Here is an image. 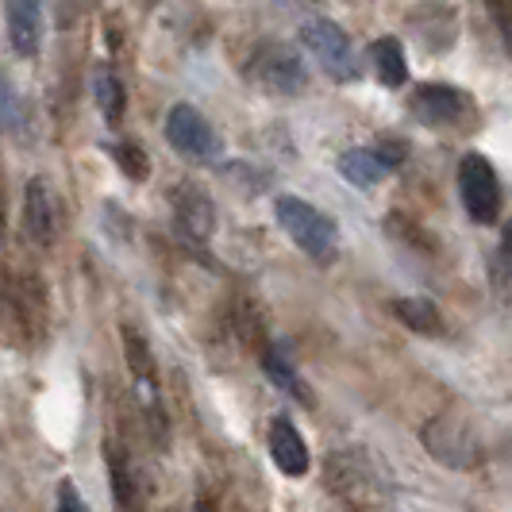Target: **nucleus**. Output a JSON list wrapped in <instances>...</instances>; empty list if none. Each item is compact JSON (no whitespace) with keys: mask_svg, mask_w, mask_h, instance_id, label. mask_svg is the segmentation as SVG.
I'll return each mask as SVG.
<instances>
[{"mask_svg":"<svg viewBox=\"0 0 512 512\" xmlns=\"http://www.w3.org/2000/svg\"><path fill=\"white\" fill-rule=\"evenodd\" d=\"M324 478L347 512H393V482L370 447L332 451Z\"/></svg>","mask_w":512,"mask_h":512,"instance_id":"obj_1","label":"nucleus"},{"mask_svg":"<svg viewBox=\"0 0 512 512\" xmlns=\"http://www.w3.org/2000/svg\"><path fill=\"white\" fill-rule=\"evenodd\" d=\"M420 443L447 470H474V466H482V459H486V447H482L478 432L462 416H455V412H439L432 420H424Z\"/></svg>","mask_w":512,"mask_h":512,"instance_id":"obj_2","label":"nucleus"},{"mask_svg":"<svg viewBox=\"0 0 512 512\" xmlns=\"http://www.w3.org/2000/svg\"><path fill=\"white\" fill-rule=\"evenodd\" d=\"M274 216L285 228V235L312 258H328L335 251V220L328 212H320L316 205H308L301 197H278L274 201Z\"/></svg>","mask_w":512,"mask_h":512,"instance_id":"obj_3","label":"nucleus"},{"mask_svg":"<svg viewBox=\"0 0 512 512\" xmlns=\"http://www.w3.org/2000/svg\"><path fill=\"white\" fill-rule=\"evenodd\" d=\"M301 47L320 62V70L332 77V81H343V85L347 81H359L362 74L359 54L351 47V35L339 24H332V20H308L301 27Z\"/></svg>","mask_w":512,"mask_h":512,"instance_id":"obj_4","label":"nucleus"},{"mask_svg":"<svg viewBox=\"0 0 512 512\" xmlns=\"http://www.w3.org/2000/svg\"><path fill=\"white\" fill-rule=\"evenodd\" d=\"M247 74L255 77L266 93H278V97H297L308 85V70L301 62V54L285 43H266L258 47Z\"/></svg>","mask_w":512,"mask_h":512,"instance_id":"obj_5","label":"nucleus"},{"mask_svg":"<svg viewBox=\"0 0 512 512\" xmlns=\"http://www.w3.org/2000/svg\"><path fill=\"white\" fill-rule=\"evenodd\" d=\"M459 193L470 220L493 224L501 212V181L493 174V162L486 154H466L459 162Z\"/></svg>","mask_w":512,"mask_h":512,"instance_id":"obj_6","label":"nucleus"},{"mask_svg":"<svg viewBox=\"0 0 512 512\" xmlns=\"http://www.w3.org/2000/svg\"><path fill=\"white\" fill-rule=\"evenodd\" d=\"M124 359H128L139 405H143V412L151 416V424L158 428V436H162L166 432V412H162V393H158V370H154L151 343L139 335L135 324H124Z\"/></svg>","mask_w":512,"mask_h":512,"instance_id":"obj_7","label":"nucleus"},{"mask_svg":"<svg viewBox=\"0 0 512 512\" xmlns=\"http://www.w3.org/2000/svg\"><path fill=\"white\" fill-rule=\"evenodd\" d=\"M166 139L189 162H212L220 154V135L193 104H174L166 116Z\"/></svg>","mask_w":512,"mask_h":512,"instance_id":"obj_8","label":"nucleus"},{"mask_svg":"<svg viewBox=\"0 0 512 512\" xmlns=\"http://www.w3.org/2000/svg\"><path fill=\"white\" fill-rule=\"evenodd\" d=\"M170 201H174V228H178L181 239L189 247H208V239L216 231V205H212V197L201 185L185 181V185H178L170 193Z\"/></svg>","mask_w":512,"mask_h":512,"instance_id":"obj_9","label":"nucleus"},{"mask_svg":"<svg viewBox=\"0 0 512 512\" xmlns=\"http://www.w3.org/2000/svg\"><path fill=\"white\" fill-rule=\"evenodd\" d=\"M8 39L20 58H35L43 47V0H4Z\"/></svg>","mask_w":512,"mask_h":512,"instance_id":"obj_10","label":"nucleus"},{"mask_svg":"<svg viewBox=\"0 0 512 512\" xmlns=\"http://www.w3.org/2000/svg\"><path fill=\"white\" fill-rule=\"evenodd\" d=\"M270 459L278 462L285 478H305L312 455H308L305 436L297 432V424L289 416H274L270 420Z\"/></svg>","mask_w":512,"mask_h":512,"instance_id":"obj_11","label":"nucleus"},{"mask_svg":"<svg viewBox=\"0 0 512 512\" xmlns=\"http://www.w3.org/2000/svg\"><path fill=\"white\" fill-rule=\"evenodd\" d=\"M54 212H58L54 208V185L43 174H35L24 189V224L35 247H51L54 243Z\"/></svg>","mask_w":512,"mask_h":512,"instance_id":"obj_12","label":"nucleus"},{"mask_svg":"<svg viewBox=\"0 0 512 512\" xmlns=\"http://www.w3.org/2000/svg\"><path fill=\"white\" fill-rule=\"evenodd\" d=\"M104 455H108V486H112L116 509L143 512V482H139V470H135L131 455L120 447V443H112V439H108Z\"/></svg>","mask_w":512,"mask_h":512,"instance_id":"obj_13","label":"nucleus"},{"mask_svg":"<svg viewBox=\"0 0 512 512\" xmlns=\"http://www.w3.org/2000/svg\"><path fill=\"white\" fill-rule=\"evenodd\" d=\"M412 112L420 124H432V128H447L462 116V97L451 85H424L416 89L412 97Z\"/></svg>","mask_w":512,"mask_h":512,"instance_id":"obj_14","label":"nucleus"},{"mask_svg":"<svg viewBox=\"0 0 512 512\" xmlns=\"http://www.w3.org/2000/svg\"><path fill=\"white\" fill-rule=\"evenodd\" d=\"M339 174L351 181L355 189H374V185H382L385 181L389 166L378 158L374 147H359V151H347L343 158H339Z\"/></svg>","mask_w":512,"mask_h":512,"instance_id":"obj_15","label":"nucleus"},{"mask_svg":"<svg viewBox=\"0 0 512 512\" xmlns=\"http://www.w3.org/2000/svg\"><path fill=\"white\" fill-rule=\"evenodd\" d=\"M370 58H374V70H378V81L385 89H401L409 81V58H405V47L397 39H378L370 47Z\"/></svg>","mask_w":512,"mask_h":512,"instance_id":"obj_16","label":"nucleus"},{"mask_svg":"<svg viewBox=\"0 0 512 512\" xmlns=\"http://www.w3.org/2000/svg\"><path fill=\"white\" fill-rule=\"evenodd\" d=\"M393 316H397L409 332L443 335V316H439V308L432 305L428 297H397V301H393Z\"/></svg>","mask_w":512,"mask_h":512,"instance_id":"obj_17","label":"nucleus"},{"mask_svg":"<svg viewBox=\"0 0 512 512\" xmlns=\"http://www.w3.org/2000/svg\"><path fill=\"white\" fill-rule=\"evenodd\" d=\"M93 97H97V104H101V112L108 124H116V120L124 116V108H128L124 81H120V74H116L112 66H97V70H93Z\"/></svg>","mask_w":512,"mask_h":512,"instance_id":"obj_18","label":"nucleus"},{"mask_svg":"<svg viewBox=\"0 0 512 512\" xmlns=\"http://www.w3.org/2000/svg\"><path fill=\"white\" fill-rule=\"evenodd\" d=\"M262 370H266V378L278 385V389H285L289 397H297L301 405H312V393H308V385L301 382L297 374H293V366H289V362H285L282 355L274 351V347L262 355Z\"/></svg>","mask_w":512,"mask_h":512,"instance_id":"obj_19","label":"nucleus"},{"mask_svg":"<svg viewBox=\"0 0 512 512\" xmlns=\"http://www.w3.org/2000/svg\"><path fill=\"white\" fill-rule=\"evenodd\" d=\"M108 154H112V162H116L131 181H147V174H151V158H147V151H143L135 139H120V143H112Z\"/></svg>","mask_w":512,"mask_h":512,"instance_id":"obj_20","label":"nucleus"},{"mask_svg":"<svg viewBox=\"0 0 512 512\" xmlns=\"http://www.w3.org/2000/svg\"><path fill=\"white\" fill-rule=\"evenodd\" d=\"M16 120H20V101H16L12 85H8V77H0V128L12 131Z\"/></svg>","mask_w":512,"mask_h":512,"instance_id":"obj_21","label":"nucleus"},{"mask_svg":"<svg viewBox=\"0 0 512 512\" xmlns=\"http://www.w3.org/2000/svg\"><path fill=\"white\" fill-rule=\"evenodd\" d=\"M493 285L501 297H509V239H501L497 258H493Z\"/></svg>","mask_w":512,"mask_h":512,"instance_id":"obj_22","label":"nucleus"},{"mask_svg":"<svg viewBox=\"0 0 512 512\" xmlns=\"http://www.w3.org/2000/svg\"><path fill=\"white\" fill-rule=\"evenodd\" d=\"M54 512H89V505H85V497L77 493L74 482H62V486H58V501H54Z\"/></svg>","mask_w":512,"mask_h":512,"instance_id":"obj_23","label":"nucleus"},{"mask_svg":"<svg viewBox=\"0 0 512 512\" xmlns=\"http://www.w3.org/2000/svg\"><path fill=\"white\" fill-rule=\"evenodd\" d=\"M4 231H8V224H4V189H0V247H4Z\"/></svg>","mask_w":512,"mask_h":512,"instance_id":"obj_24","label":"nucleus"},{"mask_svg":"<svg viewBox=\"0 0 512 512\" xmlns=\"http://www.w3.org/2000/svg\"><path fill=\"white\" fill-rule=\"evenodd\" d=\"M197 512H216V509H212V501H205V497H201V501H197Z\"/></svg>","mask_w":512,"mask_h":512,"instance_id":"obj_25","label":"nucleus"}]
</instances>
